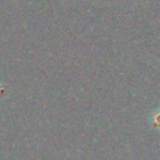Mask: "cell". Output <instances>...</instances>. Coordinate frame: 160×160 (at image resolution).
<instances>
[{
	"label": "cell",
	"instance_id": "obj_1",
	"mask_svg": "<svg viewBox=\"0 0 160 160\" xmlns=\"http://www.w3.org/2000/svg\"><path fill=\"white\" fill-rule=\"evenodd\" d=\"M150 122L152 125V128L160 130V109H156L151 112L150 115Z\"/></svg>",
	"mask_w": 160,
	"mask_h": 160
}]
</instances>
